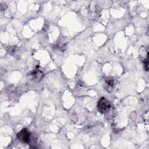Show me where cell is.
I'll return each instance as SVG.
<instances>
[{"mask_svg": "<svg viewBox=\"0 0 149 149\" xmlns=\"http://www.w3.org/2000/svg\"><path fill=\"white\" fill-rule=\"evenodd\" d=\"M111 108V104L109 101L104 97H101L98 103L97 108L99 112L101 113H105L107 112Z\"/></svg>", "mask_w": 149, "mask_h": 149, "instance_id": "6da1fadb", "label": "cell"}, {"mask_svg": "<svg viewBox=\"0 0 149 149\" xmlns=\"http://www.w3.org/2000/svg\"><path fill=\"white\" fill-rule=\"evenodd\" d=\"M30 133L26 129H23L17 134V139L23 143H29L30 141Z\"/></svg>", "mask_w": 149, "mask_h": 149, "instance_id": "7a4b0ae2", "label": "cell"}, {"mask_svg": "<svg viewBox=\"0 0 149 149\" xmlns=\"http://www.w3.org/2000/svg\"><path fill=\"white\" fill-rule=\"evenodd\" d=\"M31 79L33 81H38L41 80L42 77V72L40 70H36L33 72L31 74Z\"/></svg>", "mask_w": 149, "mask_h": 149, "instance_id": "3957f363", "label": "cell"}, {"mask_svg": "<svg viewBox=\"0 0 149 149\" xmlns=\"http://www.w3.org/2000/svg\"><path fill=\"white\" fill-rule=\"evenodd\" d=\"M107 84L108 85V86H109L111 87H112L113 85V82L112 80H109L107 81Z\"/></svg>", "mask_w": 149, "mask_h": 149, "instance_id": "277c9868", "label": "cell"}]
</instances>
